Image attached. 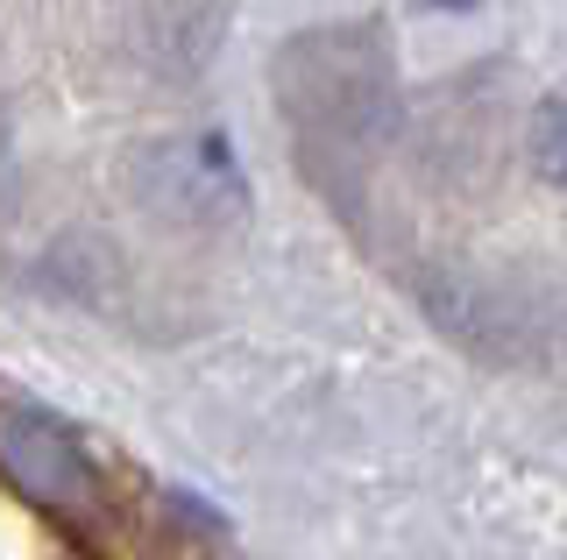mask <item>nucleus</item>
<instances>
[{"label": "nucleus", "mask_w": 567, "mask_h": 560, "mask_svg": "<svg viewBox=\"0 0 567 560\" xmlns=\"http://www.w3.org/2000/svg\"><path fill=\"white\" fill-rule=\"evenodd\" d=\"M532 170H539L546 185H560V170H567V107H560V93H546L539 107H532Z\"/></svg>", "instance_id": "f03ea898"}, {"label": "nucleus", "mask_w": 567, "mask_h": 560, "mask_svg": "<svg viewBox=\"0 0 567 560\" xmlns=\"http://www.w3.org/2000/svg\"><path fill=\"white\" fill-rule=\"evenodd\" d=\"M0 476L50 518L93 525L100 504H106V483H100L85 440L64 426L58 412L29 405V397H0Z\"/></svg>", "instance_id": "f257e3e1"}]
</instances>
